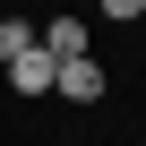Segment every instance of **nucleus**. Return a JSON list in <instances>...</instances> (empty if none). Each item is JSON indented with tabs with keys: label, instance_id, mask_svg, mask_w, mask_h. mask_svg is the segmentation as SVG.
Masks as SVG:
<instances>
[{
	"label": "nucleus",
	"instance_id": "obj_1",
	"mask_svg": "<svg viewBox=\"0 0 146 146\" xmlns=\"http://www.w3.org/2000/svg\"><path fill=\"white\" fill-rule=\"evenodd\" d=\"M52 86H60L69 103H103V60H95V52H78V60H60V69H52Z\"/></svg>",
	"mask_w": 146,
	"mask_h": 146
},
{
	"label": "nucleus",
	"instance_id": "obj_4",
	"mask_svg": "<svg viewBox=\"0 0 146 146\" xmlns=\"http://www.w3.org/2000/svg\"><path fill=\"white\" fill-rule=\"evenodd\" d=\"M17 52H35V17H0V60H17Z\"/></svg>",
	"mask_w": 146,
	"mask_h": 146
},
{
	"label": "nucleus",
	"instance_id": "obj_2",
	"mask_svg": "<svg viewBox=\"0 0 146 146\" xmlns=\"http://www.w3.org/2000/svg\"><path fill=\"white\" fill-rule=\"evenodd\" d=\"M35 43H43L52 60H78V52H86V17H69V9H52V17L35 26Z\"/></svg>",
	"mask_w": 146,
	"mask_h": 146
},
{
	"label": "nucleus",
	"instance_id": "obj_3",
	"mask_svg": "<svg viewBox=\"0 0 146 146\" xmlns=\"http://www.w3.org/2000/svg\"><path fill=\"white\" fill-rule=\"evenodd\" d=\"M0 69H9V86H17V95H52V69H60V60H52V52L35 43V52H17V60H0Z\"/></svg>",
	"mask_w": 146,
	"mask_h": 146
},
{
	"label": "nucleus",
	"instance_id": "obj_5",
	"mask_svg": "<svg viewBox=\"0 0 146 146\" xmlns=\"http://www.w3.org/2000/svg\"><path fill=\"white\" fill-rule=\"evenodd\" d=\"M95 9H103L112 26H137V17H146V0H95Z\"/></svg>",
	"mask_w": 146,
	"mask_h": 146
}]
</instances>
